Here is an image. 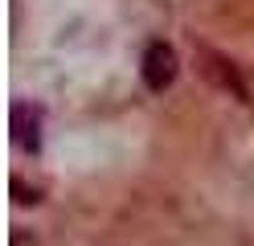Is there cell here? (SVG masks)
Here are the masks:
<instances>
[{"mask_svg": "<svg viewBox=\"0 0 254 246\" xmlns=\"http://www.w3.org/2000/svg\"><path fill=\"white\" fill-rule=\"evenodd\" d=\"M12 193H17V201H21V205H37V201H41V193H37V189L29 193V189L21 185V180H12Z\"/></svg>", "mask_w": 254, "mask_h": 246, "instance_id": "cell-4", "label": "cell"}, {"mask_svg": "<svg viewBox=\"0 0 254 246\" xmlns=\"http://www.w3.org/2000/svg\"><path fill=\"white\" fill-rule=\"evenodd\" d=\"M139 74H144V86L152 94H164L177 82V49L168 41H148L144 58H139Z\"/></svg>", "mask_w": 254, "mask_h": 246, "instance_id": "cell-1", "label": "cell"}, {"mask_svg": "<svg viewBox=\"0 0 254 246\" xmlns=\"http://www.w3.org/2000/svg\"><path fill=\"white\" fill-rule=\"evenodd\" d=\"M205 62H209V66H205V74H209V78L217 82L221 90H230L234 98H242V103H246V98H250V90H246V82L238 78V70H234V62H226V58H217V54H205Z\"/></svg>", "mask_w": 254, "mask_h": 246, "instance_id": "cell-3", "label": "cell"}, {"mask_svg": "<svg viewBox=\"0 0 254 246\" xmlns=\"http://www.w3.org/2000/svg\"><path fill=\"white\" fill-rule=\"evenodd\" d=\"M12 144L29 156L41 152V115H37V107L12 103Z\"/></svg>", "mask_w": 254, "mask_h": 246, "instance_id": "cell-2", "label": "cell"}]
</instances>
